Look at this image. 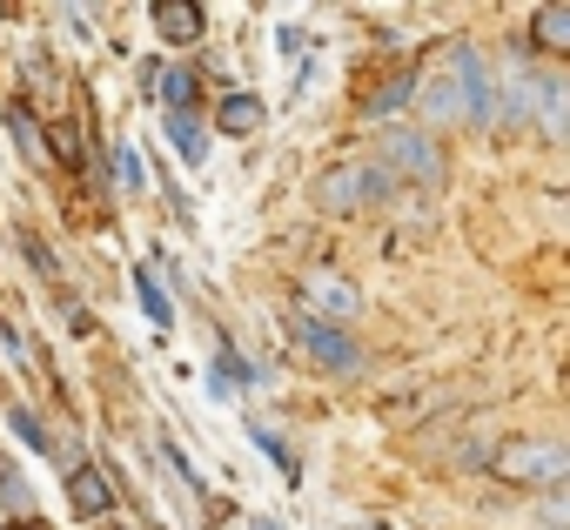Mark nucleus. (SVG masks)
<instances>
[{
  "label": "nucleus",
  "mask_w": 570,
  "mask_h": 530,
  "mask_svg": "<svg viewBox=\"0 0 570 530\" xmlns=\"http://www.w3.org/2000/svg\"><path fill=\"white\" fill-rule=\"evenodd\" d=\"M135 296H141V310H148V323H155V330H168V316H175V310H168V296H161V283H155L148 269H135Z\"/></svg>",
  "instance_id": "6ab92c4d"
},
{
  "label": "nucleus",
  "mask_w": 570,
  "mask_h": 530,
  "mask_svg": "<svg viewBox=\"0 0 570 530\" xmlns=\"http://www.w3.org/2000/svg\"><path fill=\"white\" fill-rule=\"evenodd\" d=\"M8 135H14V148H21L28 161H41V155H48V135H41V121L28 115V101H14V108H8Z\"/></svg>",
  "instance_id": "2eb2a0df"
},
{
  "label": "nucleus",
  "mask_w": 570,
  "mask_h": 530,
  "mask_svg": "<svg viewBox=\"0 0 570 530\" xmlns=\"http://www.w3.org/2000/svg\"><path fill=\"white\" fill-rule=\"evenodd\" d=\"M376 168L410 195V188H423V195H436L443 181H450V161H443V148L423 135V128H390V135H376Z\"/></svg>",
  "instance_id": "f257e3e1"
},
{
  "label": "nucleus",
  "mask_w": 570,
  "mask_h": 530,
  "mask_svg": "<svg viewBox=\"0 0 570 530\" xmlns=\"http://www.w3.org/2000/svg\"><path fill=\"white\" fill-rule=\"evenodd\" d=\"M155 81H161L155 95L168 101V115H195V95H202V75L195 68H161Z\"/></svg>",
  "instance_id": "9d476101"
},
{
  "label": "nucleus",
  "mask_w": 570,
  "mask_h": 530,
  "mask_svg": "<svg viewBox=\"0 0 570 530\" xmlns=\"http://www.w3.org/2000/svg\"><path fill=\"white\" fill-rule=\"evenodd\" d=\"M523 121H537L543 141H563V128H570V88H563V75H550V68L523 75Z\"/></svg>",
  "instance_id": "423d86ee"
},
{
  "label": "nucleus",
  "mask_w": 570,
  "mask_h": 530,
  "mask_svg": "<svg viewBox=\"0 0 570 530\" xmlns=\"http://www.w3.org/2000/svg\"><path fill=\"white\" fill-rule=\"evenodd\" d=\"M8 530H48V523H41V517H21V523H8Z\"/></svg>",
  "instance_id": "a878e982"
},
{
  "label": "nucleus",
  "mask_w": 570,
  "mask_h": 530,
  "mask_svg": "<svg viewBox=\"0 0 570 530\" xmlns=\"http://www.w3.org/2000/svg\"><path fill=\"white\" fill-rule=\"evenodd\" d=\"M21 255H28V262H35V269H41V276H48V283H61V262H55V248H48V242H41V235H35V228H21Z\"/></svg>",
  "instance_id": "aec40b11"
},
{
  "label": "nucleus",
  "mask_w": 570,
  "mask_h": 530,
  "mask_svg": "<svg viewBox=\"0 0 570 530\" xmlns=\"http://www.w3.org/2000/svg\"><path fill=\"white\" fill-rule=\"evenodd\" d=\"M68 497H75V510H81V517H108V510H115V483H108V477H101V463H88V457H81V463H68Z\"/></svg>",
  "instance_id": "6e6552de"
},
{
  "label": "nucleus",
  "mask_w": 570,
  "mask_h": 530,
  "mask_svg": "<svg viewBox=\"0 0 570 530\" xmlns=\"http://www.w3.org/2000/svg\"><path fill=\"white\" fill-rule=\"evenodd\" d=\"M161 457H168V463H175V477H181V483H188V490H195V497H208V483H202V477H195V463H188V450H181V443H161Z\"/></svg>",
  "instance_id": "5701e85b"
},
{
  "label": "nucleus",
  "mask_w": 570,
  "mask_h": 530,
  "mask_svg": "<svg viewBox=\"0 0 570 530\" xmlns=\"http://www.w3.org/2000/svg\"><path fill=\"white\" fill-rule=\"evenodd\" d=\"M8 423H14V436H21V443H35V450H55V436H48V423H41L35 410H8Z\"/></svg>",
  "instance_id": "412c9836"
},
{
  "label": "nucleus",
  "mask_w": 570,
  "mask_h": 530,
  "mask_svg": "<svg viewBox=\"0 0 570 530\" xmlns=\"http://www.w3.org/2000/svg\"><path fill=\"white\" fill-rule=\"evenodd\" d=\"M115 175H121V188H135V195L148 188V168H141V155H135V148H121V155H115Z\"/></svg>",
  "instance_id": "4be33fe9"
},
{
  "label": "nucleus",
  "mask_w": 570,
  "mask_h": 530,
  "mask_svg": "<svg viewBox=\"0 0 570 530\" xmlns=\"http://www.w3.org/2000/svg\"><path fill=\"white\" fill-rule=\"evenodd\" d=\"M289 336H296V350L316 356L330 376H356V370H363V350H356L350 330H336V323H316V316L296 310V316H289Z\"/></svg>",
  "instance_id": "39448f33"
},
{
  "label": "nucleus",
  "mask_w": 570,
  "mask_h": 530,
  "mask_svg": "<svg viewBox=\"0 0 570 530\" xmlns=\"http://www.w3.org/2000/svg\"><path fill=\"white\" fill-rule=\"evenodd\" d=\"M403 101H416V75H396V81H383V88L363 101V115H396Z\"/></svg>",
  "instance_id": "a211bd4d"
},
{
  "label": "nucleus",
  "mask_w": 570,
  "mask_h": 530,
  "mask_svg": "<svg viewBox=\"0 0 570 530\" xmlns=\"http://www.w3.org/2000/svg\"><path fill=\"white\" fill-rule=\"evenodd\" d=\"M262 128V101L255 95H228L222 101V135H255Z\"/></svg>",
  "instance_id": "f3484780"
},
{
  "label": "nucleus",
  "mask_w": 570,
  "mask_h": 530,
  "mask_svg": "<svg viewBox=\"0 0 570 530\" xmlns=\"http://www.w3.org/2000/svg\"><path fill=\"white\" fill-rule=\"evenodd\" d=\"M497 470H503L510 483H530V490H563L570 450H563L557 436H517V443L497 450Z\"/></svg>",
  "instance_id": "7ed1b4c3"
},
{
  "label": "nucleus",
  "mask_w": 570,
  "mask_h": 530,
  "mask_svg": "<svg viewBox=\"0 0 570 530\" xmlns=\"http://www.w3.org/2000/svg\"><path fill=\"white\" fill-rule=\"evenodd\" d=\"M248 443H262V450H268V463H275L282 477H289V483H303V463H296V450L282 443V436H275L268 423H248Z\"/></svg>",
  "instance_id": "dca6fc26"
},
{
  "label": "nucleus",
  "mask_w": 570,
  "mask_h": 530,
  "mask_svg": "<svg viewBox=\"0 0 570 530\" xmlns=\"http://www.w3.org/2000/svg\"><path fill=\"white\" fill-rule=\"evenodd\" d=\"M0 510H14V523H21V517H41V510H35V483H28L8 457H0Z\"/></svg>",
  "instance_id": "9b49d317"
},
{
  "label": "nucleus",
  "mask_w": 570,
  "mask_h": 530,
  "mask_svg": "<svg viewBox=\"0 0 570 530\" xmlns=\"http://www.w3.org/2000/svg\"><path fill=\"white\" fill-rule=\"evenodd\" d=\"M55 155H61V161H68V168H75V161H81V148H75V128H68V121H61V128H55Z\"/></svg>",
  "instance_id": "393cba45"
},
{
  "label": "nucleus",
  "mask_w": 570,
  "mask_h": 530,
  "mask_svg": "<svg viewBox=\"0 0 570 530\" xmlns=\"http://www.w3.org/2000/svg\"><path fill=\"white\" fill-rule=\"evenodd\" d=\"M416 95H423V115H430V121H463V95H456L450 75H443V81H423Z\"/></svg>",
  "instance_id": "4468645a"
},
{
  "label": "nucleus",
  "mask_w": 570,
  "mask_h": 530,
  "mask_svg": "<svg viewBox=\"0 0 570 530\" xmlns=\"http://www.w3.org/2000/svg\"><path fill=\"white\" fill-rule=\"evenodd\" d=\"M537 517H543L550 530H563V523H570V503H563V490H543V503H537Z\"/></svg>",
  "instance_id": "b1692460"
},
{
  "label": "nucleus",
  "mask_w": 570,
  "mask_h": 530,
  "mask_svg": "<svg viewBox=\"0 0 570 530\" xmlns=\"http://www.w3.org/2000/svg\"><path fill=\"white\" fill-rule=\"evenodd\" d=\"M148 21H155V35H161L168 48H195V41L208 35V14H202V8H181V0H161V8H148Z\"/></svg>",
  "instance_id": "1a4fd4ad"
},
{
  "label": "nucleus",
  "mask_w": 570,
  "mask_h": 530,
  "mask_svg": "<svg viewBox=\"0 0 570 530\" xmlns=\"http://www.w3.org/2000/svg\"><path fill=\"white\" fill-rule=\"evenodd\" d=\"M303 316H316V323H336L343 330V316H356L363 310V289L350 283V276H336V269H309L303 276Z\"/></svg>",
  "instance_id": "0eeeda50"
},
{
  "label": "nucleus",
  "mask_w": 570,
  "mask_h": 530,
  "mask_svg": "<svg viewBox=\"0 0 570 530\" xmlns=\"http://www.w3.org/2000/svg\"><path fill=\"white\" fill-rule=\"evenodd\" d=\"M403 188L376 168V161H336V168H323L316 175V208L323 215H376V208H390Z\"/></svg>",
  "instance_id": "f03ea898"
},
{
  "label": "nucleus",
  "mask_w": 570,
  "mask_h": 530,
  "mask_svg": "<svg viewBox=\"0 0 570 530\" xmlns=\"http://www.w3.org/2000/svg\"><path fill=\"white\" fill-rule=\"evenodd\" d=\"M530 35H537V48H543V55H563V48H570V8H537Z\"/></svg>",
  "instance_id": "ddd939ff"
},
{
  "label": "nucleus",
  "mask_w": 570,
  "mask_h": 530,
  "mask_svg": "<svg viewBox=\"0 0 570 530\" xmlns=\"http://www.w3.org/2000/svg\"><path fill=\"white\" fill-rule=\"evenodd\" d=\"M248 530H275V523H268V517H248Z\"/></svg>",
  "instance_id": "bb28decb"
},
{
  "label": "nucleus",
  "mask_w": 570,
  "mask_h": 530,
  "mask_svg": "<svg viewBox=\"0 0 570 530\" xmlns=\"http://www.w3.org/2000/svg\"><path fill=\"white\" fill-rule=\"evenodd\" d=\"M168 141H175V155H181L188 168H202V161H208V135H202V121H195V115H168Z\"/></svg>",
  "instance_id": "f8f14e48"
},
{
  "label": "nucleus",
  "mask_w": 570,
  "mask_h": 530,
  "mask_svg": "<svg viewBox=\"0 0 570 530\" xmlns=\"http://www.w3.org/2000/svg\"><path fill=\"white\" fill-rule=\"evenodd\" d=\"M450 81H456V95H463V121H470V128H497V81H490L483 48L450 41Z\"/></svg>",
  "instance_id": "20e7f679"
}]
</instances>
